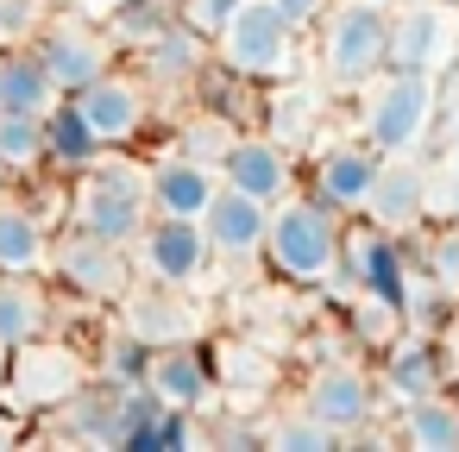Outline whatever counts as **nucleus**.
<instances>
[{
	"label": "nucleus",
	"instance_id": "nucleus-40",
	"mask_svg": "<svg viewBox=\"0 0 459 452\" xmlns=\"http://www.w3.org/2000/svg\"><path fill=\"white\" fill-rule=\"evenodd\" d=\"M7 439H13V427H7V421H0V446H7Z\"/></svg>",
	"mask_w": 459,
	"mask_h": 452
},
{
	"label": "nucleus",
	"instance_id": "nucleus-38",
	"mask_svg": "<svg viewBox=\"0 0 459 452\" xmlns=\"http://www.w3.org/2000/svg\"><path fill=\"white\" fill-rule=\"evenodd\" d=\"M76 7H82V13H89V20H108V13H114V7H120V0H76Z\"/></svg>",
	"mask_w": 459,
	"mask_h": 452
},
{
	"label": "nucleus",
	"instance_id": "nucleus-4",
	"mask_svg": "<svg viewBox=\"0 0 459 452\" xmlns=\"http://www.w3.org/2000/svg\"><path fill=\"white\" fill-rule=\"evenodd\" d=\"M434 126V76H403V70H377L359 95V139H371L384 158L415 151Z\"/></svg>",
	"mask_w": 459,
	"mask_h": 452
},
{
	"label": "nucleus",
	"instance_id": "nucleus-5",
	"mask_svg": "<svg viewBox=\"0 0 459 452\" xmlns=\"http://www.w3.org/2000/svg\"><path fill=\"white\" fill-rule=\"evenodd\" d=\"M384 51H390V13L384 7H371V0H340V7H327L321 64L340 89H365L384 70Z\"/></svg>",
	"mask_w": 459,
	"mask_h": 452
},
{
	"label": "nucleus",
	"instance_id": "nucleus-25",
	"mask_svg": "<svg viewBox=\"0 0 459 452\" xmlns=\"http://www.w3.org/2000/svg\"><path fill=\"white\" fill-rule=\"evenodd\" d=\"M45 320H51V302L32 277H0V352L39 339Z\"/></svg>",
	"mask_w": 459,
	"mask_h": 452
},
{
	"label": "nucleus",
	"instance_id": "nucleus-41",
	"mask_svg": "<svg viewBox=\"0 0 459 452\" xmlns=\"http://www.w3.org/2000/svg\"><path fill=\"white\" fill-rule=\"evenodd\" d=\"M7 176H13V170H7V164H0V189H7Z\"/></svg>",
	"mask_w": 459,
	"mask_h": 452
},
{
	"label": "nucleus",
	"instance_id": "nucleus-22",
	"mask_svg": "<svg viewBox=\"0 0 459 452\" xmlns=\"http://www.w3.org/2000/svg\"><path fill=\"white\" fill-rule=\"evenodd\" d=\"M95 158H108V145L95 139V126L82 120V107H76L70 95H57V101L45 107V170L76 176V170H89Z\"/></svg>",
	"mask_w": 459,
	"mask_h": 452
},
{
	"label": "nucleus",
	"instance_id": "nucleus-28",
	"mask_svg": "<svg viewBox=\"0 0 459 452\" xmlns=\"http://www.w3.org/2000/svg\"><path fill=\"white\" fill-rule=\"evenodd\" d=\"M183 20V0H120V7L108 13V38L114 45H145V38H158L164 26H177Z\"/></svg>",
	"mask_w": 459,
	"mask_h": 452
},
{
	"label": "nucleus",
	"instance_id": "nucleus-7",
	"mask_svg": "<svg viewBox=\"0 0 459 452\" xmlns=\"http://www.w3.org/2000/svg\"><path fill=\"white\" fill-rule=\"evenodd\" d=\"M32 57L45 64V76L57 82V95H76L101 70H114V38H108V26H89V13H76V20L39 26L32 32Z\"/></svg>",
	"mask_w": 459,
	"mask_h": 452
},
{
	"label": "nucleus",
	"instance_id": "nucleus-6",
	"mask_svg": "<svg viewBox=\"0 0 459 452\" xmlns=\"http://www.w3.org/2000/svg\"><path fill=\"white\" fill-rule=\"evenodd\" d=\"M82 383H89V364L57 339H26V345L7 352V402L26 408V414L64 408Z\"/></svg>",
	"mask_w": 459,
	"mask_h": 452
},
{
	"label": "nucleus",
	"instance_id": "nucleus-3",
	"mask_svg": "<svg viewBox=\"0 0 459 452\" xmlns=\"http://www.w3.org/2000/svg\"><path fill=\"white\" fill-rule=\"evenodd\" d=\"M221 70L239 82H283L296 70V26L271 7V0H239L233 20L214 32Z\"/></svg>",
	"mask_w": 459,
	"mask_h": 452
},
{
	"label": "nucleus",
	"instance_id": "nucleus-24",
	"mask_svg": "<svg viewBox=\"0 0 459 452\" xmlns=\"http://www.w3.org/2000/svg\"><path fill=\"white\" fill-rule=\"evenodd\" d=\"M51 101H57V82L45 76L32 45H7V51H0V114H45Z\"/></svg>",
	"mask_w": 459,
	"mask_h": 452
},
{
	"label": "nucleus",
	"instance_id": "nucleus-26",
	"mask_svg": "<svg viewBox=\"0 0 459 452\" xmlns=\"http://www.w3.org/2000/svg\"><path fill=\"white\" fill-rule=\"evenodd\" d=\"M403 408V439L421 452H459V402H446V389L396 402Z\"/></svg>",
	"mask_w": 459,
	"mask_h": 452
},
{
	"label": "nucleus",
	"instance_id": "nucleus-19",
	"mask_svg": "<svg viewBox=\"0 0 459 452\" xmlns=\"http://www.w3.org/2000/svg\"><path fill=\"white\" fill-rule=\"evenodd\" d=\"M120 314H126V333H139L145 345H177V339H195V308L183 302V289L170 283H152V289H126L120 295Z\"/></svg>",
	"mask_w": 459,
	"mask_h": 452
},
{
	"label": "nucleus",
	"instance_id": "nucleus-17",
	"mask_svg": "<svg viewBox=\"0 0 459 452\" xmlns=\"http://www.w3.org/2000/svg\"><path fill=\"white\" fill-rule=\"evenodd\" d=\"M264 226H271V201H258V195H246V189H233V183H221L214 201H208V214H202V233H208L214 258H227V264L258 258Z\"/></svg>",
	"mask_w": 459,
	"mask_h": 452
},
{
	"label": "nucleus",
	"instance_id": "nucleus-36",
	"mask_svg": "<svg viewBox=\"0 0 459 452\" xmlns=\"http://www.w3.org/2000/svg\"><path fill=\"white\" fill-rule=\"evenodd\" d=\"M233 7H239V0H183V26H195V32L214 45V32L233 20Z\"/></svg>",
	"mask_w": 459,
	"mask_h": 452
},
{
	"label": "nucleus",
	"instance_id": "nucleus-14",
	"mask_svg": "<svg viewBox=\"0 0 459 452\" xmlns=\"http://www.w3.org/2000/svg\"><path fill=\"white\" fill-rule=\"evenodd\" d=\"M51 264H57V277L76 289V295H89V302H120L126 289H133V258H126V245H114V239H95V233H70L64 245H51Z\"/></svg>",
	"mask_w": 459,
	"mask_h": 452
},
{
	"label": "nucleus",
	"instance_id": "nucleus-9",
	"mask_svg": "<svg viewBox=\"0 0 459 452\" xmlns=\"http://www.w3.org/2000/svg\"><path fill=\"white\" fill-rule=\"evenodd\" d=\"M302 408H308L321 427H333V433L346 439V433H359V427L377 421L384 383H377L365 364H321V371L308 377V389H302Z\"/></svg>",
	"mask_w": 459,
	"mask_h": 452
},
{
	"label": "nucleus",
	"instance_id": "nucleus-11",
	"mask_svg": "<svg viewBox=\"0 0 459 452\" xmlns=\"http://www.w3.org/2000/svg\"><path fill=\"white\" fill-rule=\"evenodd\" d=\"M377 383H384V396H396V402H415V396L446 389V383H453V352H446V333L403 327V333L384 345Z\"/></svg>",
	"mask_w": 459,
	"mask_h": 452
},
{
	"label": "nucleus",
	"instance_id": "nucleus-15",
	"mask_svg": "<svg viewBox=\"0 0 459 452\" xmlns=\"http://www.w3.org/2000/svg\"><path fill=\"white\" fill-rule=\"evenodd\" d=\"M428 201H434V176L409 151H396V158H384V170H377V183H371L359 214L371 226H384V233H415L428 220Z\"/></svg>",
	"mask_w": 459,
	"mask_h": 452
},
{
	"label": "nucleus",
	"instance_id": "nucleus-34",
	"mask_svg": "<svg viewBox=\"0 0 459 452\" xmlns=\"http://www.w3.org/2000/svg\"><path fill=\"white\" fill-rule=\"evenodd\" d=\"M421 277L440 283L446 295H459V220L428 233V245H421Z\"/></svg>",
	"mask_w": 459,
	"mask_h": 452
},
{
	"label": "nucleus",
	"instance_id": "nucleus-35",
	"mask_svg": "<svg viewBox=\"0 0 459 452\" xmlns=\"http://www.w3.org/2000/svg\"><path fill=\"white\" fill-rule=\"evenodd\" d=\"M39 26H45V0H0V51L32 45Z\"/></svg>",
	"mask_w": 459,
	"mask_h": 452
},
{
	"label": "nucleus",
	"instance_id": "nucleus-29",
	"mask_svg": "<svg viewBox=\"0 0 459 452\" xmlns=\"http://www.w3.org/2000/svg\"><path fill=\"white\" fill-rule=\"evenodd\" d=\"M0 164L45 170V114H0Z\"/></svg>",
	"mask_w": 459,
	"mask_h": 452
},
{
	"label": "nucleus",
	"instance_id": "nucleus-31",
	"mask_svg": "<svg viewBox=\"0 0 459 452\" xmlns=\"http://www.w3.org/2000/svg\"><path fill=\"white\" fill-rule=\"evenodd\" d=\"M152 358H158V345H145L139 333H114L108 339V352H101V377L114 383V389H133V383H145L152 377Z\"/></svg>",
	"mask_w": 459,
	"mask_h": 452
},
{
	"label": "nucleus",
	"instance_id": "nucleus-2",
	"mask_svg": "<svg viewBox=\"0 0 459 452\" xmlns=\"http://www.w3.org/2000/svg\"><path fill=\"white\" fill-rule=\"evenodd\" d=\"M70 220L82 233H95V239L133 245L139 226L152 220L145 170L139 164H120V158H95L89 170H76V183H70Z\"/></svg>",
	"mask_w": 459,
	"mask_h": 452
},
{
	"label": "nucleus",
	"instance_id": "nucleus-37",
	"mask_svg": "<svg viewBox=\"0 0 459 452\" xmlns=\"http://www.w3.org/2000/svg\"><path fill=\"white\" fill-rule=\"evenodd\" d=\"M271 7L296 26V32H308V26H321V13H327V0H271Z\"/></svg>",
	"mask_w": 459,
	"mask_h": 452
},
{
	"label": "nucleus",
	"instance_id": "nucleus-23",
	"mask_svg": "<svg viewBox=\"0 0 459 452\" xmlns=\"http://www.w3.org/2000/svg\"><path fill=\"white\" fill-rule=\"evenodd\" d=\"M51 264V233L26 201H0V277H39Z\"/></svg>",
	"mask_w": 459,
	"mask_h": 452
},
{
	"label": "nucleus",
	"instance_id": "nucleus-12",
	"mask_svg": "<svg viewBox=\"0 0 459 452\" xmlns=\"http://www.w3.org/2000/svg\"><path fill=\"white\" fill-rule=\"evenodd\" d=\"M76 107H82V120L95 126V139L114 151V145H133L139 132H145V120H152V89L139 82V76H120V70H101L89 89H76L70 95Z\"/></svg>",
	"mask_w": 459,
	"mask_h": 452
},
{
	"label": "nucleus",
	"instance_id": "nucleus-16",
	"mask_svg": "<svg viewBox=\"0 0 459 452\" xmlns=\"http://www.w3.org/2000/svg\"><path fill=\"white\" fill-rule=\"evenodd\" d=\"M221 183H233V189H246V195L277 208L283 195H296V158L271 132H233V145L221 158Z\"/></svg>",
	"mask_w": 459,
	"mask_h": 452
},
{
	"label": "nucleus",
	"instance_id": "nucleus-27",
	"mask_svg": "<svg viewBox=\"0 0 459 452\" xmlns=\"http://www.w3.org/2000/svg\"><path fill=\"white\" fill-rule=\"evenodd\" d=\"M64 427L76 439H95V446H114L120 439V389L101 377V383H82L70 402H64Z\"/></svg>",
	"mask_w": 459,
	"mask_h": 452
},
{
	"label": "nucleus",
	"instance_id": "nucleus-1",
	"mask_svg": "<svg viewBox=\"0 0 459 452\" xmlns=\"http://www.w3.org/2000/svg\"><path fill=\"white\" fill-rule=\"evenodd\" d=\"M340 226H346V214H333L327 201H315V195H283V201L271 208V226H264L258 258L271 264V277H283V283H296V289L333 283V270H340Z\"/></svg>",
	"mask_w": 459,
	"mask_h": 452
},
{
	"label": "nucleus",
	"instance_id": "nucleus-30",
	"mask_svg": "<svg viewBox=\"0 0 459 452\" xmlns=\"http://www.w3.org/2000/svg\"><path fill=\"white\" fill-rule=\"evenodd\" d=\"M346 327H352V339H359V345L384 352L409 320H403V308H390V302H377V295H359V289H352V302H346Z\"/></svg>",
	"mask_w": 459,
	"mask_h": 452
},
{
	"label": "nucleus",
	"instance_id": "nucleus-39",
	"mask_svg": "<svg viewBox=\"0 0 459 452\" xmlns=\"http://www.w3.org/2000/svg\"><path fill=\"white\" fill-rule=\"evenodd\" d=\"M446 352H453V377H459V314H453V327H446Z\"/></svg>",
	"mask_w": 459,
	"mask_h": 452
},
{
	"label": "nucleus",
	"instance_id": "nucleus-10",
	"mask_svg": "<svg viewBox=\"0 0 459 452\" xmlns=\"http://www.w3.org/2000/svg\"><path fill=\"white\" fill-rule=\"evenodd\" d=\"M453 13L440 0H415V7L390 13V51H384V70H403V76H440L453 64Z\"/></svg>",
	"mask_w": 459,
	"mask_h": 452
},
{
	"label": "nucleus",
	"instance_id": "nucleus-13",
	"mask_svg": "<svg viewBox=\"0 0 459 452\" xmlns=\"http://www.w3.org/2000/svg\"><path fill=\"white\" fill-rule=\"evenodd\" d=\"M377 170H384V151H377L371 139H340V145L315 151V164H308V195L352 220V214L365 208V195H371Z\"/></svg>",
	"mask_w": 459,
	"mask_h": 452
},
{
	"label": "nucleus",
	"instance_id": "nucleus-32",
	"mask_svg": "<svg viewBox=\"0 0 459 452\" xmlns=\"http://www.w3.org/2000/svg\"><path fill=\"white\" fill-rule=\"evenodd\" d=\"M227 145H233V120H227L221 107H208L202 120H189V126H183V139H177V151H183V158H202V164H214V170H221Z\"/></svg>",
	"mask_w": 459,
	"mask_h": 452
},
{
	"label": "nucleus",
	"instance_id": "nucleus-21",
	"mask_svg": "<svg viewBox=\"0 0 459 452\" xmlns=\"http://www.w3.org/2000/svg\"><path fill=\"white\" fill-rule=\"evenodd\" d=\"M139 64H145V89H189L208 76V38L195 26H164L158 38L139 45Z\"/></svg>",
	"mask_w": 459,
	"mask_h": 452
},
{
	"label": "nucleus",
	"instance_id": "nucleus-20",
	"mask_svg": "<svg viewBox=\"0 0 459 452\" xmlns=\"http://www.w3.org/2000/svg\"><path fill=\"white\" fill-rule=\"evenodd\" d=\"M170 408H208V396H214V358L195 345V339H177V345H158V358H152V377H145Z\"/></svg>",
	"mask_w": 459,
	"mask_h": 452
},
{
	"label": "nucleus",
	"instance_id": "nucleus-8",
	"mask_svg": "<svg viewBox=\"0 0 459 452\" xmlns=\"http://www.w3.org/2000/svg\"><path fill=\"white\" fill-rule=\"evenodd\" d=\"M126 252H133V264H139L152 283H170V289L202 283L208 264H214V245H208L202 220H170V214H152Z\"/></svg>",
	"mask_w": 459,
	"mask_h": 452
},
{
	"label": "nucleus",
	"instance_id": "nucleus-33",
	"mask_svg": "<svg viewBox=\"0 0 459 452\" xmlns=\"http://www.w3.org/2000/svg\"><path fill=\"white\" fill-rule=\"evenodd\" d=\"M264 439H271L277 452H333V446H340V433L321 427L308 408H296V414H283L277 427H264Z\"/></svg>",
	"mask_w": 459,
	"mask_h": 452
},
{
	"label": "nucleus",
	"instance_id": "nucleus-18",
	"mask_svg": "<svg viewBox=\"0 0 459 452\" xmlns=\"http://www.w3.org/2000/svg\"><path fill=\"white\" fill-rule=\"evenodd\" d=\"M145 189H152V214H170V220H202L214 189H221V170L202 164V158H158L145 170Z\"/></svg>",
	"mask_w": 459,
	"mask_h": 452
}]
</instances>
